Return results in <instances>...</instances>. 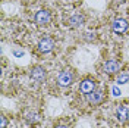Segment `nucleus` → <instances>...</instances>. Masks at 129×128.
Returning <instances> with one entry per match:
<instances>
[{
  "label": "nucleus",
  "mask_w": 129,
  "mask_h": 128,
  "mask_svg": "<svg viewBox=\"0 0 129 128\" xmlns=\"http://www.w3.org/2000/svg\"><path fill=\"white\" fill-rule=\"evenodd\" d=\"M103 69H104L106 74H117L119 69H120V65L119 62L116 60V59H109V60H106L104 65H103Z\"/></svg>",
  "instance_id": "1a4fd4ad"
},
{
  "label": "nucleus",
  "mask_w": 129,
  "mask_h": 128,
  "mask_svg": "<svg viewBox=\"0 0 129 128\" xmlns=\"http://www.w3.org/2000/svg\"><path fill=\"white\" fill-rule=\"evenodd\" d=\"M104 90H94L92 93H89L87 94V99H88V103L92 104V106H97V104H100L103 100H104Z\"/></svg>",
  "instance_id": "39448f33"
},
{
  "label": "nucleus",
  "mask_w": 129,
  "mask_h": 128,
  "mask_svg": "<svg viewBox=\"0 0 129 128\" xmlns=\"http://www.w3.org/2000/svg\"><path fill=\"white\" fill-rule=\"evenodd\" d=\"M54 49V41L50 37H43L40 41H38V50L41 53H50L51 50Z\"/></svg>",
  "instance_id": "0eeeda50"
},
{
  "label": "nucleus",
  "mask_w": 129,
  "mask_h": 128,
  "mask_svg": "<svg viewBox=\"0 0 129 128\" xmlns=\"http://www.w3.org/2000/svg\"><path fill=\"white\" fill-rule=\"evenodd\" d=\"M116 82H117V84H126V82H129V75L128 74H120V75H117Z\"/></svg>",
  "instance_id": "f8f14e48"
},
{
  "label": "nucleus",
  "mask_w": 129,
  "mask_h": 128,
  "mask_svg": "<svg viewBox=\"0 0 129 128\" xmlns=\"http://www.w3.org/2000/svg\"><path fill=\"white\" fill-rule=\"evenodd\" d=\"M26 121H28L29 124H37V122H40V115L37 112L26 113Z\"/></svg>",
  "instance_id": "9b49d317"
},
{
  "label": "nucleus",
  "mask_w": 129,
  "mask_h": 128,
  "mask_svg": "<svg viewBox=\"0 0 129 128\" xmlns=\"http://www.w3.org/2000/svg\"><path fill=\"white\" fill-rule=\"evenodd\" d=\"M128 28H129L128 21L123 19V18H117L112 22V31L116 32V34H125L128 31Z\"/></svg>",
  "instance_id": "7ed1b4c3"
},
{
  "label": "nucleus",
  "mask_w": 129,
  "mask_h": 128,
  "mask_svg": "<svg viewBox=\"0 0 129 128\" xmlns=\"http://www.w3.org/2000/svg\"><path fill=\"white\" fill-rule=\"evenodd\" d=\"M6 124H8V122H6V118L2 116V128H6Z\"/></svg>",
  "instance_id": "2eb2a0df"
},
{
  "label": "nucleus",
  "mask_w": 129,
  "mask_h": 128,
  "mask_svg": "<svg viewBox=\"0 0 129 128\" xmlns=\"http://www.w3.org/2000/svg\"><path fill=\"white\" fill-rule=\"evenodd\" d=\"M56 128H69V127H68V125H57Z\"/></svg>",
  "instance_id": "f3484780"
},
{
  "label": "nucleus",
  "mask_w": 129,
  "mask_h": 128,
  "mask_svg": "<svg viewBox=\"0 0 129 128\" xmlns=\"http://www.w3.org/2000/svg\"><path fill=\"white\" fill-rule=\"evenodd\" d=\"M126 0H114V3H117V5H122V3H125Z\"/></svg>",
  "instance_id": "dca6fc26"
},
{
  "label": "nucleus",
  "mask_w": 129,
  "mask_h": 128,
  "mask_svg": "<svg viewBox=\"0 0 129 128\" xmlns=\"http://www.w3.org/2000/svg\"><path fill=\"white\" fill-rule=\"evenodd\" d=\"M84 22H85V16L82 13H75V15H72L68 19V25L71 28H79Z\"/></svg>",
  "instance_id": "9d476101"
},
{
  "label": "nucleus",
  "mask_w": 129,
  "mask_h": 128,
  "mask_svg": "<svg viewBox=\"0 0 129 128\" xmlns=\"http://www.w3.org/2000/svg\"><path fill=\"white\" fill-rule=\"evenodd\" d=\"M73 80H75V75H73V72L71 71V69H63L56 78L57 84H59L60 87H69L73 82Z\"/></svg>",
  "instance_id": "f257e3e1"
},
{
  "label": "nucleus",
  "mask_w": 129,
  "mask_h": 128,
  "mask_svg": "<svg viewBox=\"0 0 129 128\" xmlns=\"http://www.w3.org/2000/svg\"><path fill=\"white\" fill-rule=\"evenodd\" d=\"M29 78L37 84H43L46 78H47V72L43 66H34L31 71H29Z\"/></svg>",
  "instance_id": "f03ea898"
},
{
  "label": "nucleus",
  "mask_w": 129,
  "mask_h": 128,
  "mask_svg": "<svg viewBox=\"0 0 129 128\" xmlns=\"http://www.w3.org/2000/svg\"><path fill=\"white\" fill-rule=\"evenodd\" d=\"M13 55H15L16 57H21V56H24V52H22V50H18V49H15V50H13Z\"/></svg>",
  "instance_id": "ddd939ff"
},
{
  "label": "nucleus",
  "mask_w": 129,
  "mask_h": 128,
  "mask_svg": "<svg viewBox=\"0 0 129 128\" xmlns=\"http://www.w3.org/2000/svg\"><path fill=\"white\" fill-rule=\"evenodd\" d=\"M34 21H35V24H38V25H47L51 21V13L48 10H46V9H41V10H38L35 13Z\"/></svg>",
  "instance_id": "20e7f679"
},
{
  "label": "nucleus",
  "mask_w": 129,
  "mask_h": 128,
  "mask_svg": "<svg viewBox=\"0 0 129 128\" xmlns=\"http://www.w3.org/2000/svg\"><path fill=\"white\" fill-rule=\"evenodd\" d=\"M112 93H113V96H120V90L117 87H113L112 88Z\"/></svg>",
  "instance_id": "4468645a"
},
{
  "label": "nucleus",
  "mask_w": 129,
  "mask_h": 128,
  "mask_svg": "<svg viewBox=\"0 0 129 128\" xmlns=\"http://www.w3.org/2000/svg\"><path fill=\"white\" fill-rule=\"evenodd\" d=\"M116 118L120 122L129 121V104L128 103H120L116 108Z\"/></svg>",
  "instance_id": "423d86ee"
},
{
  "label": "nucleus",
  "mask_w": 129,
  "mask_h": 128,
  "mask_svg": "<svg viewBox=\"0 0 129 128\" xmlns=\"http://www.w3.org/2000/svg\"><path fill=\"white\" fill-rule=\"evenodd\" d=\"M79 90H81V93H84V94H89V93H92L94 90H97L95 80H92V78H85V80L81 82Z\"/></svg>",
  "instance_id": "6e6552de"
}]
</instances>
